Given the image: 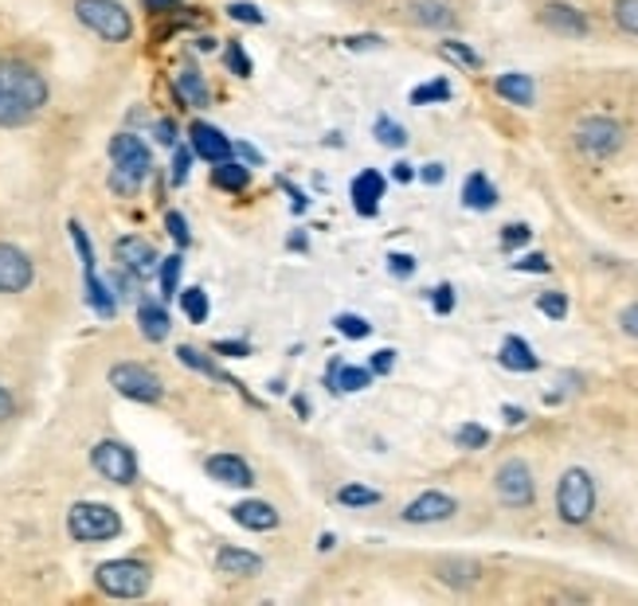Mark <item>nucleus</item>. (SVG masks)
Listing matches in <instances>:
<instances>
[{"mask_svg":"<svg viewBox=\"0 0 638 606\" xmlns=\"http://www.w3.org/2000/svg\"><path fill=\"white\" fill-rule=\"evenodd\" d=\"M48 78L28 59L4 55L0 59V129L28 126L32 117L48 106Z\"/></svg>","mask_w":638,"mask_h":606,"instance_id":"1","label":"nucleus"},{"mask_svg":"<svg viewBox=\"0 0 638 606\" xmlns=\"http://www.w3.org/2000/svg\"><path fill=\"white\" fill-rule=\"evenodd\" d=\"M110 161H114V173H110V188L122 195H134L141 188L149 173H153V153L141 141L138 134H114L110 137Z\"/></svg>","mask_w":638,"mask_h":606,"instance_id":"2","label":"nucleus"},{"mask_svg":"<svg viewBox=\"0 0 638 606\" xmlns=\"http://www.w3.org/2000/svg\"><path fill=\"white\" fill-rule=\"evenodd\" d=\"M591 513H596V478H591L584 466L564 469L556 485V517L564 520V525L579 528V525H588Z\"/></svg>","mask_w":638,"mask_h":606,"instance_id":"3","label":"nucleus"},{"mask_svg":"<svg viewBox=\"0 0 638 606\" xmlns=\"http://www.w3.org/2000/svg\"><path fill=\"white\" fill-rule=\"evenodd\" d=\"M75 20L99 39H107V43L134 39V16H129L122 0H75Z\"/></svg>","mask_w":638,"mask_h":606,"instance_id":"4","label":"nucleus"},{"mask_svg":"<svg viewBox=\"0 0 638 606\" xmlns=\"http://www.w3.org/2000/svg\"><path fill=\"white\" fill-rule=\"evenodd\" d=\"M67 532L79 544H102V540L122 536V517L118 508L102 505V501H79L67 513Z\"/></svg>","mask_w":638,"mask_h":606,"instance_id":"5","label":"nucleus"},{"mask_svg":"<svg viewBox=\"0 0 638 606\" xmlns=\"http://www.w3.org/2000/svg\"><path fill=\"white\" fill-rule=\"evenodd\" d=\"M95 583L110 598H141L153 583V571L141 559H107L95 571Z\"/></svg>","mask_w":638,"mask_h":606,"instance_id":"6","label":"nucleus"},{"mask_svg":"<svg viewBox=\"0 0 638 606\" xmlns=\"http://www.w3.org/2000/svg\"><path fill=\"white\" fill-rule=\"evenodd\" d=\"M572 141L591 161H608V156H615L618 149L627 146V129L615 117H584L576 126V134H572Z\"/></svg>","mask_w":638,"mask_h":606,"instance_id":"7","label":"nucleus"},{"mask_svg":"<svg viewBox=\"0 0 638 606\" xmlns=\"http://www.w3.org/2000/svg\"><path fill=\"white\" fill-rule=\"evenodd\" d=\"M107 380L122 400H134V403H161V395H165V383L158 380V371L146 368V364H134V361L114 364Z\"/></svg>","mask_w":638,"mask_h":606,"instance_id":"8","label":"nucleus"},{"mask_svg":"<svg viewBox=\"0 0 638 606\" xmlns=\"http://www.w3.org/2000/svg\"><path fill=\"white\" fill-rule=\"evenodd\" d=\"M493 493L505 508H529L537 501V481H533V469L521 458L501 462L498 474H493Z\"/></svg>","mask_w":638,"mask_h":606,"instance_id":"9","label":"nucleus"},{"mask_svg":"<svg viewBox=\"0 0 638 606\" xmlns=\"http://www.w3.org/2000/svg\"><path fill=\"white\" fill-rule=\"evenodd\" d=\"M90 466L99 469L110 485H134V481H138V458H134V450L118 439L95 442V450H90Z\"/></svg>","mask_w":638,"mask_h":606,"instance_id":"10","label":"nucleus"},{"mask_svg":"<svg viewBox=\"0 0 638 606\" xmlns=\"http://www.w3.org/2000/svg\"><path fill=\"white\" fill-rule=\"evenodd\" d=\"M540 28H549L552 36L564 39H588L591 36V20L576 9V4H564V0H549L545 9L537 12Z\"/></svg>","mask_w":638,"mask_h":606,"instance_id":"11","label":"nucleus"},{"mask_svg":"<svg viewBox=\"0 0 638 606\" xmlns=\"http://www.w3.org/2000/svg\"><path fill=\"white\" fill-rule=\"evenodd\" d=\"M36 282V266L16 243H0V293H24Z\"/></svg>","mask_w":638,"mask_h":606,"instance_id":"12","label":"nucleus"},{"mask_svg":"<svg viewBox=\"0 0 638 606\" xmlns=\"http://www.w3.org/2000/svg\"><path fill=\"white\" fill-rule=\"evenodd\" d=\"M459 513V501L451 493H442V489H427L412 505H403V520L408 525H439V520H451Z\"/></svg>","mask_w":638,"mask_h":606,"instance_id":"13","label":"nucleus"},{"mask_svg":"<svg viewBox=\"0 0 638 606\" xmlns=\"http://www.w3.org/2000/svg\"><path fill=\"white\" fill-rule=\"evenodd\" d=\"M188 149L208 161V165H220V161H232L236 146H232V137H224V129L208 126V122H192L188 126Z\"/></svg>","mask_w":638,"mask_h":606,"instance_id":"14","label":"nucleus"},{"mask_svg":"<svg viewBox=\"0 0 638 606\" xmlns=\"http://www.w3.org/2000/svg\"><path fill=\"white\" fill-rule=\"evenodd\" d=\"M114 258H118L129 274H138V278H149V274L158 270V263H161L158 251H153V243L141 239V235H122L118 243H114Z\"/></svg>","mask_w":638,"mask_h":606,"instance_id":"15","label":"nucleus"},{"mask_svg":"<svg viewBox=\"0 0 638 606\" xmlns=\"http://www.w3.org/2000/svg\"><path fill=\"white\" fill-rule=\"evenodd\" d=\"M208 478L220 481V485H232V489H251L255 485V469L247 466L239 454H212L204 462Z\"/></svg>","mask_w":638,"mask_h":606,"instance_id":"16","label":"nucleus"},{"mask_svg":"<svg viewBox=\"0 0 638 606\" xmlns=\"http://www.w3.org/2000/svg\"><path fill=\"white\" fill-rule=\"evenodd\" d=\"M232 517H236V525H243L247 532H275L278 520H283L271 501H239V505L232 508Z\"/></svg>","mask_w":638,"mask_h":606,"instance_id":"17","label":"nucleus"},{"mask_svg":"<svg viewBox=\"0 0 638 606\" xmlns=\"http://www.w3.org/2000/svg\"><path fill=\"white\" fill-rule=\"evenodd\" d=\"M216 571L220 576H243V579H255L263 571V559L255 552H247V547L236 544H224L216 552Z\"/></svg>","mask_w":638,"mask_h":606,"instance_id":"18","label":"nucleus"},{"mask_svg":"<svg viewBox=\"0 0 638 606\" xmlns=\"http://www.w3.org/2000/svg\"><path fill=\"white\" fill-rule=\"evenodd\" d=\"M380 200H384V176L376 173V168H364L353 180V207L364 219H373V215L380 212Z\"/></svg>","mask_w":638,"mask_h":606,"instance_id":"19","label":"nucleus"},{"mask_svg":"<svg viewBox=\"0 0 638 606\" xmlns=\"http://www.w3.org/2000/svg\"><path fill=\"white\" fill-rule=\"evenodd\" d=\"M493 90H498V98H505L510 106H533V102H537V83H533V75H521V71L498 75L493 78Z\"/></svg>","mask_w":638,"mask_h":606,"instance_id":"20","label":"nucleus"},{"mask_svg":"<svg viewBox=\"0 0 638 606\" xmlns=\"http://www.w3.org/2000/svg\"><path fill=\"white\" fill-rule=\"evenodd\" d=\"M373 383V368H356V364L334 361L325 368V388L329 391H364Z\"/></svg>","mask_w":638,"mask_h":606,"instance_id":"21","label":"nucleus"},{"mask_svg":"<svg viewBox=\"0 0 638 606\" xmlns=\"http://www.w3.org/2000/svg\"><path fill=\"white\" fill-rule=\"evenodd\" d=\"M498 361H501V368H510V371H537L540 368V356L533 352V344L525 341V337H505L498 349Z\"/></svg>","mask_w":638,"mask_h":606,"instance_id":"22","label":"nucleus"},{"mask_svg":"<svg viewBox=\"0 0 638 606\" xmlns=\"http://www.w3.org/2000/svg\"><path fill=\"white\" fill-rule=\"evenodd\" d=\"M412 20L420 28H439V31H451L459 24V16H454V9L447 0H415Z\"/></svg>","mask_w":638,"mask_h":606,"instance_id":"23","label":"nucleus"},{"mask_svg":"<svg viewBox=\"0 0 638 606\" xmlns=\"http://www.w3.org/2000/svg\"><path fill=\"white\" fill-rule=\"evenodd\" d=\"M168 310L161 302H153V298H141L138 302V329L146 341H165L168 337Z\"/></svg>","mask_w":638,"mask_h":606,"instance_id":"24","label":"nucleus"},{"mask_svg":"<svg viewBox=\"0 0 638 606\" xmlns=\"http://www.w3.org/2000/svg\"><path fill=\"white\" fill-rule=\"evenodd\" d=\"M462 204L474 207V212H490V207L498 204V188L490 185V176L486 173L466 176V185H462Z\"/></svg>","mask_w":638,"mask_h":606,"instance_id":"25","label":"nucleus"},{"mask_svg":"<svg viewBox=\"0 0 638 606\" xmlns=\"http://www.w3.org/2000/svg\"><path fill=\"white\" fill-rule=\"evenodd\" d=\"M173 87H177V98L185 102V106H197L200 110V106H208V102H212V90H208L204 75H200L197 67H185V71H180Z\"/></svg>","mask_w":638,"mask_h":606,"instance_id":"26","label":"nucleus"},{"mask_svg":"<svg viewBox=\"0 0 638 606\" xmlns=\"http://www.w3.org/2000/svg\"><path fill=\"white\" fill-rule=\"evenodd\" d=\"M435 576H439L447 586H459V591H466V586L478 583L481 567L474 564V559H439V567H435Z\"/></svg>","mask_w":638,"mask_h":606,"instance_id":"27","label":"nucleus"},{"mask_svg":"<svg viewBox=\"0 0 638 606\" xmlns=\"http://www.w3.org/2000/svg\"><path fill=\"white\" fill-rule=\"evenodd\" d=\"M177 356H180V364L185 368H192V371H204V376H212V380H220V383H227V388H236V391H243V383H236L232 376H227L224 368H216V364L208 361L204 352H197L192 344H177Z\"/></svg>","mask_w":638,"mask_h":606,"instance_id":"28","label":"nucleus"},{"mask_svg":"<svg viewBox=\"0 0 638 606\" xmlns=\"http://www.w3.org/2000/svg\"><path fill=\"white\" fill-rule=\"evenodd\" d=\"M83 278H87V302H90V310L99 313V317H114V313H118V298H114L110 282H102L99 274H83Z\"/></svg>","mask_w":638,"mask_h":606,"instance_id":"29","label":"nucleus"},{"mask_svg":"<svg viewBox=\"0 0 638 606\" xmlns=\"http://www.w3.org/2000/svg\"><path fill=\"white\" fill-rule=\"evenodd\" d=\"M212 185L224 192H243L251 185V168H243L239 161H220V165H212Z\"/></svg>","mask_w":638,"mask_h":606,"instance_id":"30","label":"nucleus"},{"mask_svg":"<svg viewBox=\"0 0 638 606\" xmlns=\"http://www.w3.org/2000/svg\"><path fill=\"white\" fill-rule=\"evenodd\" d=\"M439 55L447 59V63H454V67H462V71H481V55L471 48V43H462V39H442Z\"/></svg>","mask_w":638,"mask_h":606,"instance_id":"31","label":"nucleus"},{"mask_svg":"<svg viewBox=\"0 0 638 606\" xmlns=\"http://www.w3.org/2000/svg\"><path fill=\"white\" fill-rule=\"evenodd\" d=\"M177 298H180V310H185L188 321H192V325H204L208 321V310H212V305H208V293L200 290V286H188V290H180Z\"/></svg>","mask_w":638,"mask_h":606,"instance_id":"32","label":"nucleus"},{"mask_svg":"<svg viewBox=\"0 0 638 606\" xmlns=\"http://www.w3.org/2000/svg\"><path fill=\"white\" fill-rule=\"evenodd\" d=\"M451 83L447 78H431V83H423V87L412 90V106H431V102H451Z\"/></svg>","mask_w":638,"mask_h":606,"instance_id":"33","label":"nucleus"},{"mask_svg":"<svg viewBox=\"0 0 638 606\" xmlns=\"http://www.w3.org/2000/svg\"><path fill=\"white\" fill-rule=\"evenodd\" d=\"M180 266H185V258L180 254H168V258H161V298L165 302H173L177 298V286H180Z\"/></svg>","mask_w":638,"mask_h":606,"instance_id":"34","label":"nucleus"},{"mask_svg":"<svg viewBox=\"0 0 638 606\" xmlns=\"http://www.w3.org/2000/svg\"><path fill=\"white\" fill-rule=\"evenodd\" d=\"M337 501L345 508H368V505H380V493L368 485H341L337 489Z\"/></svg>","mask_w":638,"mask_h":606,"instance_id":"35","label":"nucleus"},{"mask_svg":"<svg viewBox=\"0 0 638 606\" xmlns=\"http://www.w3.org/2000/svg\"><path fill=\"white\" fill-rule=\"evenodd\" d=\"M376 141L388 149H403L408 146V129L400 126V122H392V117H376V126H373Z\"/></svg>","mask_w":638,"mask_h":606,"instance_id":"36","label":"nucleus"},{"mask_svg":"<svg viewBox=\"0 0 638 606\" xmlns=\"http://www.w3.org/2000/svg\"><path fill=\"white\" fill-rule=\"evenodd\" d=\"M454 446L459 450H486L490 446V430L478 427V422H462V427L454 430Z\"/></svg>","mask_w":638,"mask_h":606,"instance_id":"37","label":"nucleus"},{"mask_svg":"<svg viewBox=\"0 0 638 606\" xmlns=\"http://www.w3.org/2000/svg\"><path fill=\"white\" fill-rule=\"evenodd\" d=\"M334 329L341 332V337H349V341H364V337L373 332V325L364 321L361 313H337V317H334Z\"/></svg>","mask_w":638,"mask_h":606,"instance_id":"38","label":"nucleus"},{"mask_svg":"<svg viewBox=\"0 0 638 606\" xmlns=\"http://www.w3.org/2000/svg\"><path fill=\"white\" fill-rule=\"evenodd\" d=\"M227 16L236 20V24H247V28H263L266 24L263 9L251 4V0H232V4H227Z\"/></svg>","mask_w":638,"mask_h":606,"instance_id":"39","label":"nucleus"},{"mask_svg":"<svg viewBox=\"0 0 638 606\" xmlns=\"http://www.w3.org/2000/svg\"><path fill=\"white\" fill-rule=\"evenodd\" d=\"M611 20H615L627 36H638V0H615V4H611Z\"/></svg>","mask_w":638,"mask_h":606,"instance_id":"40","label":"nucleus"},{"mask_svg":"<svg viewBox=\"0 0 638 606\" xmlns=\"http://www.w3.org/2000/svg\"><path fill=\"white\" fill-rule=\"evenodd\" d=\"M537 310L545 313V317H552V321H564V317H568V298L560 290H545L537 298Z\"/></svg>","mask_w":638,"mask_h":606,"instance_id":"41","label":"nucleus"},{"mask_svg":"<svg viewBox=\"0 0 638 606\" xmlns=\"http://www.w3.org/2000/svg\"><path fill=\"white\" fill-rule=\"evenodd\" d=\"M227 67H232V75H239V78L255 75V63H251V55L243 51V43H227Z\"/></svg>","mask_w":638,"mask_h":606,"instance_id":"42","label":"nucleus"},{"mask_svg":"<svg viewBox=\"0 0 638 606\" xmlns=\"http://www.w3.org/2000/svg\"><path fill=\"white\" fill-rule=\"evenodd\" d=\"M533 239V227L529 224H505L501 227V251H517Z\"/></svg>","mask_w":638,"mask_h":606,"instance_id":"43","label":"nucleus"},{"mask_svg":"<svg viewBox=\"0 0 638 606\" xmlns=\"http://www.w3.org/2000/svg\"><path fill=\"white\" fill-rule=\"evenodd\" d=\"M192 149L188 146H173V185H185L188 180V165H192Z\"/></svg>","mask_w":638,"mask_h":606,"instance_id":"44","label":"nucleus"},{"mask_svg":"<svg viewBox=\"0 0 638 606\" xmlns=\"http://www.w3.org/2000/svg\"><path fill=\"white\" fill-rule=\"evenodd\" d=\"M165 227H168V235L177 239L180 251H185V247L192 243V235H188V219H185L180 212H168V215H165Z\"/></svg>","mask_w":638,"mask_h":606,"instance_id":"45","label":"nucleus"},{"mask_svg":"<svg viewBox=\"0 0 638 606\" xmlns=\"http://www.w3.org/2000/svg\"><path fill=\"white\" fill-rule=\"evenodd\" d=\"M141 9L149 16H177V12H185V0H141Z\"/></svg>","mask_w":638,"mask_h":606,"instance_id":"46","label":"nucleus"},{"mask_svg":"<svg viewBox=\"0 0 638 606\" xmlns=\"http://www.w3.org/2000/svg\"><path fill=\"white\" fill-rule=\"evenodd\" d=\"M431 305H435V313H442V317H447V313L454 310V286L451 282L435 286V290H431Z\"/></svg>","mask_w":638,"mask_h":606,"instance_id":"47","label":"nucleus"},{"mask_svg":"<svg viewBox=\"0 0 638 606\" xmlns=\"http://www.w3.org/2000/svg\"><path fill=\"white\" fill-rule=\"evenodd\" d=\"M513 266H517V270H525V274H549L552 270L549 258H545V254H537V251L525 254V258H521V263H513Z\"/></svg>","mask_w":638,"mask_h":606,"instance_id":"48","label":"nucleus"},{"mask_svg":"<svg viewBox=\"0 0 638 606\" xmlns=\"http://www.w3.org/2000/svg\"><path fill=\"white\" fill-rule=\"evenodd\" d=\"M388 270H392L396 278H412V274H415V258H412V254H388Z\"/></svg>","mask_w":638,"mask_h":606,"instance_id":"49","label":"nucleus"},{"mask_svg":"<svg viewBox=\"0 0 638 606\" xmlns=\"http://www.w3.org/2000/svg\"><path fill=\"white\" fill-rule=\"evenodd\" d=\"M153 137H158L161 146H177V122H173V117H161L158 126H153Z\"/></svg>","mask_w":638,"mask_h":606,"instance_id":"50","label":"nucleus"},{"mask_svg":"<svg viewBox=\"0 0 638 606\" xmlns=\"http://www.w3.org/2000/svg\"><path fill=\"white\" fill-rule=\"evenodd\" d=\"M392 364H396V352L392 349H380V352H373V364H368V368H373V376H388V371H392Z\"/></svg>","mask_w":638,"mask_h":606,"instance_id":"51","label":"nucleus"},{"mask_svg":"<svg viewBox=\"0 0 638 606\" xmlns=\"http://www.w3.org/2000/svg\"><path fill=\"white\" fill-rule=\"evenodd\" d=\"M212 352H220V356H251V344L247 341H216L212 344Z\"/></svg>","mask_w":638,"mask_h":606,"instance_id":"52","label":"nucleus"},{"mask_svg":"<svg viewBox=\"0 0 638 606\" xmlns=\"http://www.w3.org/2000/svg\"><path fill=\"white\" fill-rule=\"evenodd\" d=\"M618 329H623L627 337H635V341H638V305H627V310L618 313Z\"/></svg>","mask_w":638,"mask_h":606,"instance_id":"53","label":"nucleus"},{"mask_svg":"<svg viewBox=\"0 0 638 606\" xmlns=\"http://www.w3.org/2000/svg\"><path fill=\"white\" fill-rule=\"evenodd\" d=\"M345 48L364 51V48H384V36H349L345 39Z\"/></svg>","mask_w":638,"mask_h":606,"instance_id":"54","label":"nucleus"},{"mask_svg":"<svg viewBox=\"0 0 638 606\" xmlns=\"http://www.w3.org/2000/svg\"><path fill=\"white\" fill-rule=\"evenodd\" d=\"M12 415H16V400H12V391L0 383V422L12 419Z\"/></svg>","mask_w":638,"mask_h":606,"instance_id":"55","label":"nucleus"},{"mask_svg":"<svg viewBox=\"0 0 638 606\" xmlns=\"http://www.w3.org/2000/svg\"><path fill=\"white\" fill-rule=\"evenodd\" d=\"M423 180H427V185H442V176H447V168L439 165V161H431V165H423Z\"/></svg>","mask_w":638,"mask_h":606,"instance_id":"56","label":"nucleus"},{"mask_svg":"<svg viewBox=\"0 0 638 606\" xmlns=\"http://www.w3.org/2000/svg\"><path fill=\"white\" fill-rule=\"evenodd\" d=\"M501 419L510 422V427H521V422H525V411L513 407V403H505V407H501Z\"/></svg>","mask_w":638,"mask_h":606,"instance_id":"57","label":"nucleus"},{"mask_svg":"<svg viewBox=\"0 0 638 606\" xmlns=\"http://www.w3.org/2000/svg\"><path fill=\"white\" fill-rule=\"evenodd\" d=\"M392 176H396V180H400V185H408V180H415V168L408 165V161H396Z\"/></svg>","mask_w":638,"mask_h":606,"instance_id":"58","label":"nucleus"},{"mask_svg":"<svg viewBox=\"0 0 638 606\" xmlns=\"http://www.w3.org/2000/svg\"><path fill=\"white\" fill-rule=\"evenodd\" d=\"M236 153L243 156L247 165H259V161H263V156H259V153H255V149H251V146H243V141H239V146H236Z\"/></svg>","mask_w":638,"mask_h":606,"instance_id":"59","label":"nucleus"},{"mask_svg":"<svg viewBox=\"0 0 638 606\" xmlns=\"http://www.w3.org/2000/svg\"><path fill=\"white\" fill-rule=\"evenodd\" d=\"M197 48H200V51H216V39H212V36H200V39H197Z\"/></svg>","mask_w":638,"mask_h":606,"instance_id":"60","label":"nucleus"}]
</instances>
